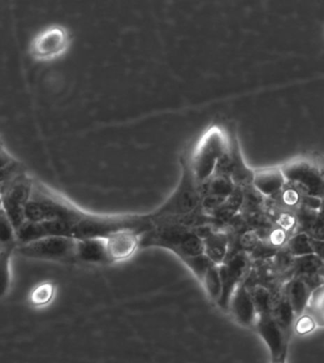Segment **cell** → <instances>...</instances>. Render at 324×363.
Segmentation results:
<instances>
[{
    "label": "cell",
    "mask_w": 324,
    "mask_h": 363,
    "mask_svg": "<svg viewBox=\"0 0 324 363\" xmlns=\"http://www.w3.org/2000/svg\"><path fill=\"white\" fill-rule=\"evenodd\" d=\"M140 247H161L172 251L181 262L203 255V241L195 230L186 226L161 223L141 234Z\"/></svg>",
    "instance_id": "6da1fadb"
},
{
    "label": "cell",
    "mask_w": 324,
    "mask_h": 363,
    "mask_svg": "<svg viewBox=\"0 0 324 363\" xmlns=\"http://www.w3.org/2000/svg\"><path fill=\"white\" fill-rule=\"evenodd\" d=\"M255 328L269 350L270 363L286 362L291 334L281 328L271 313L259 314Z\"/></svg>",
    "instance_id": "7a4b0ae2"
},
{
    "label": "cell",
    "mask_w": 324,
    "mask_h": 363,
    "mask_svg": "<svg viewBox=\"0 0 324 363\" xmlns=\"http://www.w3.org/2000/svg\"><path fill=\"white\" fill-rule=\"evenodd\" d=\"M77 245L71 237H49L22 245L21 252L33 258L69 259L77 257Z\"/></svg>",
    "instance_id": "3957f363"
},
{
    "label": "cell",
    "mask_w": 324,
    "mask_h": 363,
    "mask_svg": "<svg viewBox=\"0 0 324 363\" xmlns=\"http://www.w3.org/2000/svg\"><path fill=\"white\" fill-rule=\"evenodd\" d=\"M250 269V259L244 252L236 254L233 258L226 259L219 265L222 294L218 306L223 310H228L229 300L234 290L242 283V280Z\"/></svg>",
    "instance_id": "277c9868"
},
{
    "label": "cell",
    "mask_w": 324,
    "mask_h": 363,
    "mask_svg": "<svg viewBox=\"0 0 324 363\" xmlns=\"http://www.w3.org/2000/svg\"><path fill=\"white\" fill-rule=\"evenodd\" d=\"M30 194L29 183L25 181L22 176L0 194L1 208L9 218L15 231L18 230L26 220L25 206L30 200Z\"/></svg>",
    "instance_id": "5b68a950"
},
{
    "label": "cell",
    "mask_w": 324,
    "mask_h": 363,
    "mask_svg": "<svg viewBox=\"0 0 324 363\" xmlns=\"http://www.w3.org/2000/svg\"><path fill=\"white\" fill-rule=\"evenodd\" d=\"M320 286H323L321 273L315 275H297L286 284L284 297L289 301L295 318L303 315L313 292Z\"/></svg>",
    "instance_id": "8992f818"
},
{
    "label": "cell",
    "mask_w": 324,
    "mask_h": 363,
    "mask_svg": "<svg viewBox=\"0 0 324 363\" xmlns=\"http://www.w3.org/2000/svg\"><path fill=\"white\" fill-rule=\"evenodd\" d=\"M75 223L65 220H54L45 222L25 220L23 225L16 231V235L22 244L38 241L49 237H71Z\"/></svg>",
    "instance_id": "52a82bcc"
},
{
    "label": "cell",
    "mask_w": 324,
    "mask_h": 363,
    "mask_svg": "<svg viewBox=\"0 0 324 363\" xmlns=\"http://www.w3.org/2000/svg\"><path fill=\"white\" fill-rule=\"evenodd\" d=\"M25 217L30 222L61 220L77 223L81 220L77 212L48 199H33L25 206Z\"/></svg>",
    "instance_id": "ba28073f"
},
{
    "label": "cell",
    "mask_w": 324,
    "mask_h": 363,
    "mask_svg": "<svg viewBox=\"0 0 324 363\" xmlns=\"http://www.w3.org/2000/svg\"><path fill=\"white\" fill-rule=\"evenodd\" d=\"M233 315L234 320L245 328H255L258 320L255 303L252 296L244 283L240 284L229 300L228 310Z\"/></svg>",
    "instance_id": "9c48e42d"
},
{
    "label": "cell",
    "mask_w": 324,
    "mask_h": 363,
    "mask_svg": "<svg viewBox=\"0 0 324 363\" xmlns=\"http://www.w3.org/2000/svg\"><path fill=\"white\" fill-rule=\"evenodd\" d=\"M77 258L89 262H110L107 238L78 240Z\"/></svg>",
    "instance_id": "30bf717a"
},
{
    "label": "cell",
    "mask_w": 324,
    "mask_h": 363,
    "mask_svg": "<svg viewBox=\"0 0 324 363\" xmlns=\"http://www.w3.org/2000/svg\"><path fill=\"white\" fill-rule=\"evenodd\" d=\"M203 254L212 264L222 265L228 253V236L223 233H209L203 238Z\"/></svg>",
    "instance_id": "8fae6325"
},
{
    "label": "cell",
    "mask_w": 324,
    "mask_h": 363,
    "mask_svg": "<svg viewBox=\"0 0 324 363\" xmlns=\"http://www.w3.org/2000/svg\"><path fill=\"white\" fill-rule=\"evenodd\" d=\"M252 182L257 191L267 196H272L283 188L286 178L279 170H264L253 174Z\"/></svg>",
    "instance_id": "7c38bea8"
},
{
    "label": "cell",
    "mask_w": 324,
    "mask_h": 363,
    "mask_svg": "<svg viewBox=\"0 0 324 363\" xmlns=\"http://www.w3.org/2000/svg\"><path fill=\"white\" fill-rule=\"evenodd\" d=\"M284 176L293 183L300 184L308 194L312 195V197L317 196L318 192L321 191V179L318 173L313 170L298 167L290 169Z\"/></svg>",
    "instance_id": "4fadbf2b"
},
{
    "label": "cell",
    "mask_w": 324,
    "mask_h": 363,
    "mask_svg": "<svg viewBox=\"0 0 324 363\" xmlns=\"http://www.w3.org/2000/svg\"><path fill=\"white\" fill-rule=\"evenodd\" d=\"M203 289H205L209 298L214 303H219L220 294H222V284L219 273V267L212 264L203 275L202 281H200Z\"/></svg>",
    "instance_id": "5bb4252c"
},
{
    "label": "cell",
    "mask_w": 324,
    "mask_h": 363,
    "mask_svg": "<svg viewBox=\"0 0 324 363\" xmlns=\"http://www.w3.org/2000/svg\"><path fill=\"white\" fill-rule=\"evenodd\" d=\"M295 267L297 268L298 275L320 274L323 270V258L310 254V255L297 257L294 258Z\"/></svg>",
    "instance_id": "9a60e30c"
},
{
    "label": "cell",
    "mask_w": 324,
    "mask_h": 363,
    "mask_svg": "<svg viewBox=\"0 0 324 363\" xmlns=\"http://www.w3.org/2000/svg\"><path fill=\"white\" fill-rule=\"evenodd\" d=\"M312 239V236H309L306 233L295 235L292 239L289 240V244H287L289 253L294 258L315 254L314 250H313Z\"/></svg>",
    "instance_id": "2e32d148"
},
{
    "label": "cell",
    "mask_w": 324,
    "mask_h": 363,
    "mask_svg": "<svg viewBox=\"0 0 324 363\" xmlns=\"http://www.w3.org/2000/svg\"><path fill=\"white\" fill-rule=\"evenodd\" d=\"M250 293L258 314H267L272 311L274 304L272 295L265 287L256 286L254 291Z\"/></svg>",
    "instance_id": "e0dca14e"
},
{
    "label": "cell",
    "mask_w": 324,
    "mask_h": 363,
    "mask_svg": "<svg viewBox=\"0 0 324 363\" xmlns=\"http://www.w3.org/2000/svg\"><path fill=\"white\" fill-rule=\"evenodd\" d=\"M16 231L13 230L9 218L7 217L4 208H0V245L9 248L15 240Z\"/></svg>",
    "instance_id": "ac0fdd59"
},
{
    "label": "cell",
    "mask_w": 324,
    "mask_h": 363,
    "mask_svg": "<svg viewBox=\"0 0 324 363\" xmlns=\"http://www.w3.org/2000/svg\"><path fill=\"white\" fill-rule=\"evenodd\" d=\"M19 177H21V174H19L18 167L13 162H11L4 169H0V194L8 186L12 185L13 182L18 180Z\"/></svg>",
    "instance_id": "d6986e66"
},
{
    "label": "cell",
    "mask_w": 324,
    "mask_h": 363,
    "mask_svg": "<svg viewBox=\"0 0 324 363\" xmlns=\"http://www.w3.org/2000/svg\"><path fill=\"white\" fill-rule=\"evenodd\" d=\"M9 254L7 251H0V295L6 291L9 283Z\"/></svg>",
    "instance_id": "ffe728a7"
},
{
    "label": "cell",
    "mask_w": 324,
    "mask_h": 363,
    "mask_svg": "<svg viewBox=\"0 0 324 363\" xmlns=\"http://www.w3.org/2000/svg\"><path fill=\"white\" fill-rule=\"evenodd\" d=\"M317 320H315V318L311 317V315H300L298 320H296L294 325L295 332L298 335H301V336L311 333L315 328V326H317Z\"/></svg>",
    "instance_id": "44dd1931"
},
{
    "label": "cell",
    "mask_w": 324,
    "mask_h": 363,
    "mask_svg": "<svg viewBox=\"0 0 324 363\" xmlns=\"http://www.w3.org/2000/svg\"><path fill=\"white\" fill-rule=\"evenodd\" d=\"M271 242L274 245H281L286 241V235L283 230L274 231L270 235Z\"/></svg>",
    "instance_id": "7402d4cb"
},
{
    "label": "cell",
    "mask_w": 324,
    "mask_h": 363,
    "mask_svg": "<svg viewBox=\"0 0 324 363\" xmlns=\"http://www.w3.org/2000/svg\"><path fill=\"white\" fill-rule=\"evenodd\" d=\"M12 161H11L9 156L0 150V169H4V167H6L7 164H9Z\"/></svg>",
    "instance_id": "603a6c76"
}]
</instances>
